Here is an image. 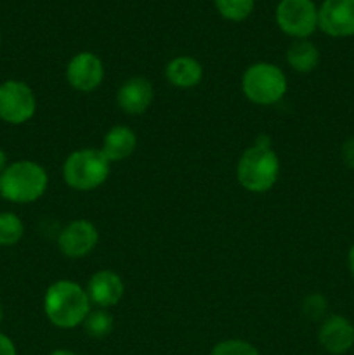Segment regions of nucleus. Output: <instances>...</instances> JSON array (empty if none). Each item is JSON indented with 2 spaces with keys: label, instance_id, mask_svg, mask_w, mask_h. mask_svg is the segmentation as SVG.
<instances>
[{
  "label": "nucleus",
  "instance_id": "1",
  "mask_svg": "<svg viewBox=\"0 0 354 355\" xmlns=\"http://www.w3.org/2000/svg\"><path fill=\"white\" fill-rule=\"evenodd\" d=\"M280 168V158L273 149V141L267 134H259L253 144L239 156L236 179L248 193L262 194L273 189L278 182Z\"/></svg>",
  "mask_w": 354,
  "mask_h": 355
},
{
  "label": "nucleus",
  "instance_id": "2",
  "mask_svg": "<svg viewBox=\"0 0 354 355\" xmlns=\"http://www.w3.org/2000/svg\"><path fill=\"white\" fill-rule=\"evenodd\" d=\"M92 304L85 288L69 279H59L47 288L44 312L49 322L59 329H73L83 324Z\"/></svg>",
  "mask_w": 354,
  "mask_h": 355
},
{
  "label": "nucleus",
  "instance_id": "3",
  "mask_svg": "<svg viewBox=\"0 0 354 355\" xmlns=\"http://www.w3.org/2000/svg\"><path fill=\"white\" fill-rule=\"evenodd\" d=\"M49 186L44 166L31 159L9 163L0 175V196L10 203H33L40 200Z\"/></svg>",
  "mask_w": 354,
  "mask_h": 355
},
{
  "label": "nucleus",
  "instance_id": "4",
  "mask_svg": "<svg viewBox=\"0 0 354 355\" xmlns=\"http://www.w3.org/2000/svg\"><path fill=\"white\" fill-rule=\"evenodd\" d=\"M110 173L111 163L101 149H76L62 163V179L71 189L80 193H89L101 187Z\"/></svg>",
  "mask_w": 354,
  "mask_h": 355
},
{
  "label": "nucleus",
  "instance_id": "5",
  "mask_svg": "<svg viewBox=\"0 0 354 355\" xmlns=\"http://www.w3.org/2000/svg\"><path fill=\"white\" fill-rule=\"evenodd\" d=\"M288 90L287 75L273 62H253L242 75V92L257 106H273L280 103Z\"/></svg>",
  "mask_w": 354,
  "mask_h": 355
},
{
  "label": "nucleus",
  "instance_id": "6",
  "mask_svg": "<svg viewBox=\"0 0 354 355\" xmlns=\"http://www.w3.org/2000/svg\"><path fill=\"white\" fill-rule=\"evenodd\" d=\"M280 30L295 40H305L318 30V9L312 0H281L276 7Z\"/></svg>",
  "mask_w": 354,
  "mask_h": 355
},
{
  "label": "nucleus",
  "instance_id": "7",
  "mask_svg": "<svg viewBox=\"0 0 354 355\" xmlns=\"http://www.w3.org/2000/svg\"><path fill=\"white\" fill-rule=\"evenodd\" d=\"M37 97L30 85L21 80L0 83V120L9 125H23L35 116Z\"/></svg>",
  "mask_w": 354,
  "mask_h": 355
},
{
  "label": "nucleus",
  "instance_id": "8",
  "mask_svg": "<svg viewBox=\"0 0 354 355\" xmlns=\"http://www.w3.org/2000/svg\"><path fill=\"white\" fill-rule=\"evenodd\" d=\"M104 80V64L99 55L83 51L73 55L66 66V82L76 92L89 94L99 89Z\"/></svg>",
  "mask_w": 354,
  "mask_h": 355
},
{
  "label": "nucleus",
  "instance_id": "9",
  "mask_svg": "<svg viewBox=\"0 0 354 355\" xmlns=\"http://www.w3.org/2000/svg\"><path fill=\"white\" fill-rule=\"evenodd\" d=\"M99 241L97 227L87 218H76L65 225L58 236V248L68 259L87 257Z\"/></svg>",
  "mask_w": 354,
  "mask_h": 355
},
{
  "label": "nucleus",
  "instance_id": "10",
  "mask_svg": "<svg viewBox=\"0 0 354 355\" xmlns=\"http://www.w3.org/2000/svg\"><path fill=\"white\" fill-rule=\"evenodd\" d=\"M318 28L333 38L354 35V0H325L318 9Z\"/></svg>",
  "mask_w": 354,
  "mask_h": 355
},
{
  "label": "nucleus",
  "instance_id": "11",
  "mask_svg": "<svg viewBox=\"0 0 354 355\" xmlns=\"http://www.w3.org/2000/svg\"><path fill=\"white\" fill-rule=\"evenodd\" d=\"M318 342L325 352L332 355L347 354L354 347V324L344 315H326L319 326Z\"/></svg>",
  "mask_w": 354,
  "mask_h": 355
},
{
  "label": "nucleus",
  "instance_id": "12",
  "mask_svg": "<svg viewBox=\"0 0 354 355\" xmlns=\"http://www.w3.org/2000/svg\"><path fill=\"white\" fill-rule=\"evenodd\" d=\"M89 300L97 309H111L121 300L125 293V283L115 270L103 269L92 274L85 286Z\"/></svg>",
  "mask_w": 354,
  "mask_h": 355
},
{
  "label": "nucleus",
  "instance_id": "13",
  "mask_svg": "<svg viewBox=\"0 0 354 355\" xmlns=\"http://www.w3.org/2000/svg\"><path fill=\"white\" fill-rule=\"evenodd\" d=\"M155 97L151 82L144 76H130L117 90V106L130 116H139L149 110Z\"/></svg>",
  "mask_w": 354,
  "mask_h": 355
},
{
  "label": "nucleus",
  "instance_id": "14",
  "mask_svg": "<svg viewBox=\"0 0 354 355\" xmlns=\"http://www.w3.org/2000/svg\"><path fill=\"white\" fill-rule=\"evenodd\" d=\"M137 148V135L130 127L125 125H115L104 134L103 144H101V153L106 156L110 163L121 162L128 156L134 155Z\"/></svg>",
  "mask_w": 354,
  "mask_h": 355
},
{
  "label": "nucleus",
  "instance_id": "15",
  "mask_svg": "<svg viewBox=\"0 0 354 355\" xmlns=\"http://www.w3.org/2000/svg\"><path fill=\"white\" fill-rule=\"evenodd\" d=\"M167 82L177 89H193L203 80V68L200 61L191 55H177L165 66Z\"/></svg>",
  "mask_w": 354,
  "mask_h": 355
},
{
  "label": "nucleus",
  "instance_id": "16",
  "mask_svg": "<svg viewBox=\"0 0 354 355\" xmlns=\"http://www.w3.org/2000/svg\"><path fill=\"white\" fill-rule=\"evenodd\" d=\"M287 62L295 73L307 75V73L314 71L319 64L318 47L307 38L292 42L290 47L287 49Z\"/></svg>",
  "mask_w": 354,
  "mask_h": 355
},
{
  "label": "nucleus",
  "instance_id": "17",
  "mask_svg": "<svg viewBox=\"0 0 354 355\" xmlns=\"http://www.w3.org/2000/svg\"><path fill=\"white\" fill-rule=\"evenodd\" d=\"M83 329L90 338H104L110 335L115 328L113 315L108 309H94L83 321Z\"/></svg>",
  "mask_w": 354,
  "mask_h": 355
},
{
  "label": "nucleus",
  "instance_id": "18",
  "mask_svg": "<svg viewBox=\"0 0 354 355\" xmlns=\"http://www.w3.org/2000/svg\"><path fill=\"white\" fill-rule=\"evenodd\" d=\"M24 224L12 211H0V246H14L23 239Z\"/></svg>",
  "mask_w": 354,
  "mask_h": 355
},
{
  "label": "nucleus",
  "instance_id": "19",
  "mask_svg": "<svg viewBox=\"0 0 354 355\" xmlns=\"http://www.w3.org/2000/svg\"><path fill=\"white\" fill-rule=\"evenodd\" d=\"M215 9L224 19L243 21L252 14L253 0H214Z\"/></svg>",
  "mask_w": 354,
  "mask_h": 355
},
{
  "label": "nucleus",
  "instance_id": "20",
  "mask_svg": "<svg viewBox=\"0 0 354 355\" xmlns=\"http://www.w3.org/2000/svg\"><path fill=\"white\" fill-rule=\"evenodd\" d=\"M210 355H260L255 345H252L246 340L239 338H229L222 340L214 349L210 350Z\"/></svg>",
  "mask_w": 354,
  "mask_h": 355
},
{
  "label": "nucleus",
  "instance_id": "21",
  "mask_svg": "<svg viewBox=\"0 0 354 355\" xmlns=\"http://www.w3.org/2000/svg\"><path fill=\"white\" fill-rule=\"evenodd\" d=\"M328 312V300L319 293H311L302 300V314L309 321H321Z\"/></svg>",
  "mask_w": 354,
  "mask_h": 355
},
{
  "label": "nucleus",
  "instance_id": "22",
  "mask_svg": "<svg viewBox=\"0 0 354 355\" xmlns=\"http://www.w3.org/2000/svg\"><path fill=\"white\" fill-rule=\"evenodd\" d=\"M342 159L346 166L354 170V137H349L342 144Z\"/></svg>",
  "mask_w": 354,
  "mask_h": 355
},
{
  "label": "nucleus",
  "instance_id": "23",
  "mask_svg": "<svg viewBox=\"0 0 354 355\" xmlns=\"http://www.w3.org/2000/svg\"><path fill=\"white\" fill-rule=\"evenodd\" d=\"M0 355H17L14 342L3 333H0Z\"/></svg>",
  "mask_w": 354,
  "mask_h": 355
},
{
  "label": "nucleus",
  "instance_id": "24",
  "mask_svg": "<svg viewBox=\"0 0 354 355\" xmlns=\"http://www.w3.org/2000/svg\"><path fill=\"white\" fill-rule=\"evenodd\" d=\"M7 165H9V163H7V156L6 153H3V149L0 148V175H2L3 170L7 168Z\"/></svg>",
  "mask_w": 354,
  "mask_h": 355
},
{
  "label": "nucleus",
  "instance_id": "25",
  "mask_svg": "<svg viewBox=\"0 0 354 355\" xmlns=\"http://www.w3.org/2000/svg\"><path fill=\"white\" fill-rule=\"evenodd\" d=\"M347 262H349V270H351V274H353V277H354V245L351 246L349 257H347Z\"/></svg>",
  "mask_w": 354,
  "mask_h": 355
},
{
  "label": "nucleus",
  "instance_id": "26",
  "mask_svg": "<svg viewBox=\"0 0 354 355\" xmlns=\"http://www.w3.org/2000/svg\"><path fill=\"white\" fill-rule=\"evenodd\" d=\"M49 355H78L76 352H73V350H66V349H58V350H52Z\"/></svg>",
  "mask_w": 354,
  "mask_h": 355
},
{
  "label": "nucleus",
  "instance_id": "27",
  "mask_svg": "<svg viewBox=\"0 0 354 355\" xmlns=\"http://www.w3.org/2000/svg\"><path fill=\"white\" fill-rule=\"evenodd\" d=\"M2 318H3V311H2V305H0V322H2Z\"/></svg>",
  "mask_w": 354,
  "mask_h": 355
},
{
  "label": "nucleus",
  "instance_id": "28",
  "mask_svg": "<svg viewBox=\"0 0 354 355\" xmlns=\"http://www.w3.org/2000/svg\"><path fill=\"white\" fill-rule=\"evenodd\" d=\"M0 45H2V38H0Z\"/></svg>",
  "mask_w": 354,
  "mask_h": 355
}]
</instances>
